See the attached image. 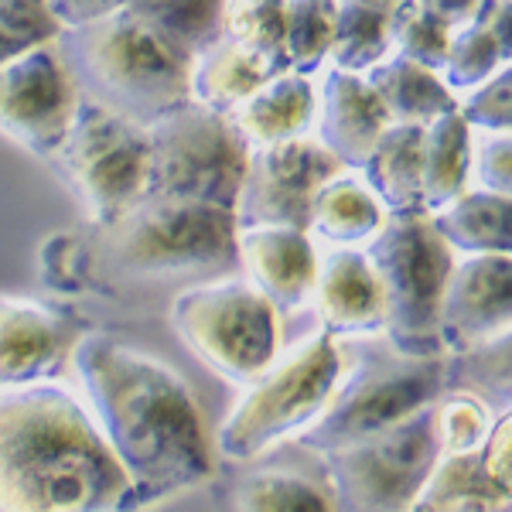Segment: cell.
I'll list each match as a JSON object with an SVG mask.
<instances>
[{"label": "cell", "instance_id": "obj_1", "mask_svg": "<svg viewBox=\"0 0 512 512\" xmlns=\"http://www.w3.org/2000/svg\"><path fill=\"white\" fill-rule=\"evenodd\" d=\"M69 366L106 448L127 475V512H147L216 475L192 390L168 362L106 332H82Z\"/></svg>", "mask_w": 512, "mask_h": 512}, {"label": "cell", "instance_id": "obj_2", "mask_svg": "<svg viewBox=\"0 0 512 512\" xmlns=\"http://www.w3.org/2000/svg\"><path fill=\"white\" fill-rule=\"evenodd\" d=\"M0 512H127V475L59 379L0 386Z\"/></svg>", "mask_w": 512, "mask_h": 512}, {"label": "cell", "instance_id": "obj_3", "mask_svg": "<svg viewBox=\"0 0 512 512\" xmlns=\"http://www.w3.org/2000/svg\"><path fill=\"white\" fill-rule=\"evenodd\" d=\"M45 277L59 291H117L164 280H212L236 270V219L222 205L140 195L127 212L96 226L89 243L45 246Z\"/></svg>", "mask_w": 512, "mask_h": 512}, {"label": "cell", "instance_id": "obj_4", "mask_svg": "<svg viewBox=\"0 0 512 512\" xmlns=\"http://www.w3.org/2000/svg\"><path fill=\"white\" fill-rule=\"evenodd\" d=\"M55 45L82 99L140 127L192 99V48L127 7L62 28Z\"/></svg>", "mask_w": 512, "mask_h": 512}, {"label": "cell", "instance_id": "obj_5", "mask_svg": "<svg viewBox=\"0 0 512 512\" xmlns=\"http://www.w3.org/2000/svg\"><path fill=\"white\" fill-rule=\"evenodd\" d=\"M342 376V342L325 328L280 349L216 431V448L233 465H253L280 444H294L332 400Z\"/></svg>", "mask_w": 512, "mask_h": 512}, {"label": "cell", "instance_id": "obj_6", "mask_svg": "<svg viewBox=\"0 0 512 512\" xmlns=\"http://www.w3.org/2000/svg\"><path fill=\"white\" fill-rule=\"evenodd\" d=\"M338 342L342 376L318 420L294 441L297 448L325 454L355 437L400 424L444 393V355H407L383 335Z\"/></svg>", "mask_w": 512, "mask_h": 512}, {"label": "cell", "instance_id": "obj_7", "mask_svg": "<svg viewBox=\"0 0 512 512\" xmlns=\"http://www.w3.org/2000/svg\"><path fill=\"white\" fill-rule=\"evenodd\" d=\"M383 294V335L407 355H441L437 311L454 267V250L434 229L431 212H386L362 246Z\"/></svg>", "mask_w": 512, "mask_h": 512}, {"label": "cell", "instance_id": "obj_8", "mask_svg": "<svg viewBox=\"0 0 512 512\" xmlns=\"http://www.w3.org/2000/svg\"><path fill=\"white\" fill-rule=\"evenodd\" d=\"M171 328L212 373L246 386L280 352V315L246 277H212L181 287Z\"/></svg>", "mask_w": 512, "mask_h": 512}, {"label": "cell", "instance_id": "obj_9", "mask_svg": "<svg viewBox=\"0 0 512 512\" xmlns=\"http://www.w3.org/2000/svg\"><path fill=\"white\" fill-rule=\"evenodd\" d=\"M250 144L233 120L202 103L185 106L147 123V188L144 195L233 209L246 171Z\"/></svg>", "mask_w": 512, "mask_h": 512}, {"label": "cell", "instance_id": "obj_10", "mask_svg": "<svg viewBox=\"0 0 512 512\" xmlns=\"http://www.w3.org/2000/svg\"><path fill=\"white\" fill-rule=\"evenodd\" d=\"M437 458L434 403L400 424L318 454L338 512H410Z\"/></svg>", "mask_w": 512, "mask_h": 512}, {"label": "cell", "instance_id": "obj_11", "mask_svg": "<svg viewBox=\"0 0 512 512\" xmlns=\"http://www.w3.org/2000/svg\"><path fill=\"white\" fill-rule=\"evenodd\" d=\"M55 168L76 202L86 209L89 226L117 219L147 188V127L79 99Z\"/></svg>", "mask_w": 512, "mask_h": 512}, {"label": "cell", "instance_id": "obj_12", "mask_svg": "<svg viewBox=\"0 0 512 512\" xmlns=\"http://www.w3.org/2000/svg\"><path fill=\"white\" fill-rule=\"evenodd\" d=\"M79 89L55 41L0 62V137L52 161L76 117Z\"/></svg>", "mask_w": 512, "mask_h": 512}, {"label": "cell", "instance_id": "obj_13", "mask_svg": "<svg viewBox=\"0 0 512 512\" xmlns=\"http://www.w3.org/2000/svg\"><path fill=\"white\" fill-rule=\"evenodd\" d=\"M342 168L315 134L280 144L250 147L246 171L233 202L239 226H297L308 229L315 192Z\"/></svg>", "mask_w": 512, "mask_h": 512}, {"label": "cell", "instance_id": "obj_14", "mask_svg": "<svg viewBox=\"0 0 512 512\" xmlns=\"http://www.w3.org/2000/svg\"><path fill=\"white\" fill-rule=\"evenodd\" d=\"M512 335V253L454 256L437 311L441 355H461Z\"/></svg>", "mask_w": 512, "mask_h": 512}, {"label": "cell", "instance_id": "obj_15", "mask_svg": "<svg viewBox=\"0 0 512 512\" xmlns=\"http://www.w3.org/2000/svg\"><path fill=\"white\" fill-rule=\"evenodd\" d=\"M82 328L31 297L0 294V386L59 379Z\"/></svg>", "mask_w": 512, "mask_h": 512}, {"label": "cell", "instance_id": "obj_16", "mask_svg": "<svg viewBox=\"0 0 512 512\" xmlns=\"http://www.w3.org/2000/svg\"><path fill=\"white\" fill-rule=\"evenodd\" d=\"M236 267L277 308L291 315L311 304L318 274V243L297 226H239Z\"/></svg>", "mask_w": 512, "mask_h": 512}, {"label": "cell", "instance_id": "obj_17", "mask_svg": "<svg viewBox=\"0 0 512 512\" xmlns=\"http://www.w3.org/2000/svg\"><path fill=\"white\" fill-rule=\"evenodd\" d=\"M383 103L373 93V86L359 72H345L335 65L315 76V140L325 147L342 168L359 171V164L366 161L369 147L376 144V137L386 130Z\"/></svg>", "mask_w": 512, "mask_h": 512}, {"label": "cell", "instance_id": "obj_18", "mask_svg": "<svg viewBox=\"0 0 512 512\" xmlns=\"http://www.w3.org/2000/svg\"><path fill=\"white\" fill-rule=\"evenodd\" d=\"M318 325L335 338L383 332V294L362 246H321L311 291Z\"/></svg>", "mask_w": 512, "mask_h": 512}, {"label": "cell", "instance_id": "obj_19", "mask_svg": "<svg viewBox=\"0 0 512 512\" xmlns=\"http://www.w3.org/2000/svg\"><path fill=\"white\" fill-rule=\"evenodd\" d=\"M239 137L250 147L280 144L311 134L315 123V76L294 69H280L253 89L243 103L229 113Z\"/></svg>", "mask_w": 512, "mask_h": 512}, {"label": "cell", "instance_id": "obj_20", "mask_svg": "<svg viewBox=\"0 0 512 512\" xmlns=\"http://www.w3.org/2000/svg\"><path fill=\"white\" fill-rule=\"evenodd\" d=\"M512 62V0H482L451 28L441 79L458 99Z\"/></svg>", "mask_w": 512, "mask_h": 512}, {"label": "cell", "instance_id": "obj_21", "mask_svg": "<svg viewBox=\"0 0 512 512\" xmlns=\"http://www.w3.org/2000/svg\"><path fill=\"white\" fill-rule=\"evenodd\" d=\"M383 219L386 209L366 178L352 168H338L315 192L308 233L321 246H366Z\"/></svg>", "mask_w": 512, "mask_h": 512}, {"label": "cell", "instance_id": "obj_22", "mask_svg": "<svg viewBox=\"0 0 512 512\" xmlns=\"http://www.w3.org/2000/svg\"><path fill=\"white\" fill-rule=\"evenodd\" d=\"M274 72H280V65L219 31L216 38H209L192 52V103H202L229 117Z\"/></svg>", "mask_w": 512, "mask_h": 512}, {"label": "cell", "instance_id": "obj_23", "mask_svg": "<svg viewBox=\"0 0 512 512\" xmlns=\"http://www.w3.org/2000/svg\"><path fill=\"white\" fill-rule=\"evenodd\" d=\"M420 144L424 127L417 123H386L369 147L359 175L373 188L386 212H424V175H420Z\"/></svg>", "mask_w": 512, "mask_h": 512}, {"label": "cell", "instance_id": "obj_24", "mask_svg": "<svg viewBox=\"0 0 512 512\" xmlns=\"http://www.w3.org/2000/svg\"><path fill=\"white\" fill-rule=\"evenodd\" d=\"M410 512H512V485L485 468L482 454H441Z\"/></svg>", "mask_w": 512, "mask_h": 512}, {"label": "cell", "instance_id": "obj_25", "mask_svg": "<svg viewBox=\"0 0 512 512\" xmlns=\"http://www.w3.org/2000/svg\"><path fill=\"white\" fill-rule=\"evenodd\" d=\"M233 512H338L325 468L315 454V468L263 465L243 472L229 489Z\"/></svg>", "mask_w": 512, "mask_h": 512}, {"label": "cell", "instance_id": "obj_26", "mask_svg": "<svg viewBox=\"0 0 512 512\" xmlns=\"http://www.w3.org/2000/svg\"><path fill=\"white\" fill-rule=\"evenodd\" d=\"M431 222L454 256L512 253V195L465 188L448 205L434 209Z\"/></svg>", "mask_w": 512, "mask_h": 512}, {"label": "cell", "instance_id": "obj_27", "mask_svg": "<svg viewBox=\"0 0 512 512\" xmlns=\"http://www.w3.org/2000/svg\"><path fill=\"white\" fill-rule=\"evenodd\" d=\"M362 76L379 96L390 123H417V127H424V123H431L434 117L458 106V99L448 89V82L441 79V72L403 59L396 52L379 59Z\"/></svg>", "mask_w": 512, "mask_h": 512}, {"label": "cell", "instance_id": "obj_28", "mask_svg": "<svg viewBox=\"0 0 512 512\" xmlns=\"http://www.w3.org/2000/svg\"><path fill=\"white\" fill-rule=\"evenodd\" d=\"M468 140L472 127L461 120L458 106L424 123L420 175H424V212H434L468 188Z\"/></svg>", "mask_w": 512, "mask_h": 512}, {"label": "cell", "instance_id": "obj_29", "mask_svg": "<svg viewBox=\"0 0 512 512\" xmlns=\"http://www.w3.org/2000/svg\"><path fill=\"white\" fill-rule=\"evenodd\" d=\"M386 55H390V14L369 11L352 0H338L328 65L362 76Z\"/></svg>", "mask_w": 512, "mask_h": 512}, {"label": "cell", "instance_id": "obj_30", "mask_svg": "<svg viewBox=\"0 0 512 512\" xmlns=\"http://www.w3.org/2000/svg\"><path fill=\"white\" fill-rule=\"evenodd\" d=\"M338 0H284V52L287 65L304 76H318L328 65Z\"/></svg>", "mask_w": 512, "mask_h": 512}, {"label": "cell", "instance_id": "obj_31", "mask_svg": "<svg viewBox=\"0 0 512 512\" xmlns=\"http://www.w3.org/2000/svg\"><path fill=\"white\" fill-rule=\"evenodd\" d=\"M219 31L280 69H291L284 52V0H222Z\"/></svg>", "mask_w": 512, "mask_h": 512}, {"label": "cell", "instance_id": "obj_32", "mask_svg": "<svg viewBox=\"0 0 512 512\" xmlns=\"http://www.w3.org/2000/svg\"><path fill=\"white\" fill-rule=\"evenodd\" d=\"M451 28V21H444L441 14H434L420 0H407L390 14V52L441 72Z\"/></svg>", "mask_w": 512, "mask_h": 512}, {"label": "cell", "instance_id": "obj_33", "mask_svg": "<svg viewBox=\"0 0 512 512\" xmlns=\"http://www.w3.org/2000/svg\"><path fill=\"white\" fill-rule=\"evenodd\" d=\"M502 410H495L489 400L468 390H444L434 400V424L441 454H465L478 451Z\"/></svg>", "mask_w": 512, "mask_h": 512}, {"label": "cell", "instance_id": "obj_34", "mask_svg": "<svg viewBox=\"0 0 512 512\" xmlns=\"http://www.w3.org/2000/svg\"><path fill=\"white\" fill-rule=\"evenodd\" d=\"M127 11L158 24L195 52L198 45L219 35L222 0H127Z\"/></svg>", "mask_w": 512, "mask_h": 512}, {"label": "cell", "instance_id": "obj_35", "mask_svg": "<svg viewBox=\"0 0 512 512\" xmlns=\"http://www.w3.org/2000/svg\"><path fill=\"white\" fill-rule=\"evenodd\" d=\"M62 31L48 0H0V62L55 41Z\"/></svg>", "mask_w": 512, "mask_h": 512}, {"label": "cell", "instance_id": "obj_36", "mask_svg": "<svg viewBox=\"0 0 512 512\" xmlns=\"http://www.w3.org/2000/svg\"><path fill=\"white\" fill-rule=\"evenodd\" d=\"M468 188L512 195L509 130H472V140H468Z\"/></svg>", "mask_w": 512, "mask_h": 512}, {"label": "cell", "instance_id": "obj_37", "mask_svg": "<svg viewBox=\"0 0 512 512\" xmlns=\"http://www.w3.org/2000/svg\"><path fill=\"white\" fill-rule=\"evenodd\" d=\"M458 113L472 130L512 127V65H502L485 82L458 96Z\"/></svg>", "mask_w": 512, "mask_h": 512}, {"label": "cell", "instance_id": "obj_38", "mask_svg": "<svg viewBox=\"0 0 512 512\" xmlns=\"http://www.w3.org/2000/svg\"><path fill=\"white\" fill-rule=\"evenodd\" d=\"M48 7H52V14L59 18L62 28H72V24L120 11V7H127V0H48Z\"/></svg>", "mask_w": 512, "mask_h": 512}, {"label": "cell", "instance_id": "obj_39", "mask_svg": "<svg viewBox=\"0 0 512 512\" xmlns=\"http://www.w3.org/2000/svg\"><path fill=\"white\" fill-rule=\"evenodd\" d=\"M424 7H431L434 14H441L444 21H451V24H458V21H465L468 14L475 11L482 0H420Z\"/></svg>", "mask_w": 512, "mask_h": 512}, {"label": "cell", "instance_id": "obj_40", "mask_svg": "<svg viewBox=\"0 0 512 512\" xmlns=\"http://www.w3.org/2000/svg\"><path fill=\"white\" fill-rule=\"evenodd\" d=\"M352 4H362L369 7V11H379V14H393L400 4H407V0H352Z\"/></svg>", "mask_w": 512, "mask_h": 512}]
</instances>
